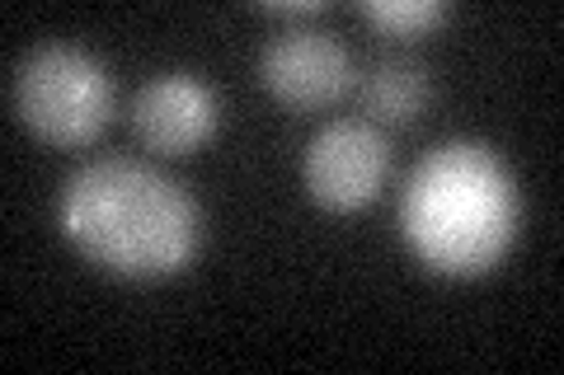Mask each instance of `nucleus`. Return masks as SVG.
<instances>
[{
    "label": "nucleus",
    "instance_id": "1a4fd4ad",
    "mask_svg": "<svg viewBox=\"0 0 564 375\" xmlns=\"http://www.w3.org/2000/svg\"><path fill=\"white\" fill-rule=\"evenodd\" d=\"M259 14L282 20V24H311V20H321L325 14V5L321 0H269V5H259Z\"/></svg>",
    "mask_w": 564,
    "mask_h": 375
},
{
    "label": "nucleus",
    "instance_id": "0eeeda50",
    "mask_svg": "<svg viewBox=\"0 0 564 375\" xmlns=\"http://www.w3.org/2000/svg\"><path fill=\"white\" fill-rule=\"evenodd\" d=\"M362 109L377 122H419V113L433 103V70L423 57H377L358 80Z\"/></svg>",
    "mask_w": 564,
    "mask_h": 375
},
{
    "label": "nucleus",
    "instance_id": "423d86ee",
    "mask_svg": "<svg viewBox=\"0 0 564 375\" xmlns=\"http://www.w3.org/2000/svg\"><path fill=\"white\" fill-rule=\"evenodd\" d=\"M217 89L193 70H161L132 95V132L161 155H188L217 132Z\"/></svg>",
    "mask_w": 564,
    "mask_h": 375
},
{
    "label": "nucleus",
    "instance_id": "6e6552de",
    "mask_svg": "<svg viewBox=\"0 0 564 375\" xmlns=\"http://www.w3.org/2000/svg\"><path fill=\"white\" fill-rule=\"evenodd\" d=\"M358 14L386 38H419L452 14L447 0H362Z\"/></svg>",
    "mask_w": 564,
    "mask_h": 375
},
{
    "label": "nucleus",
    "instance_id": "7ed1b4c3",
    "mask_svg": "<svg viewBox=\"0 0 564 375\" xmlns=\"http://www.w3.org/2000/svg\"><path fill=\"white\" fill-rule=\"evenodd\" d=\"M10 109L47 146H90L113 118V76L80 43H39L10 70Z\"/></svg>",
    "mask_w": 564,
    "mask_h": 375
},
{
    "label": "nucleus",
    "instance_id": "f03ea898",
    "mask_svg": "<svg viewBox=\"0 0 564 375\" xmlns=\"http://www.w3.org/2000/svg\"><path fill=\"white\" fill-rule=\"evenodd\" d=\"M400 235L423 267L443 277H480L518 235L513 169L485 141L452 136L404 178Z\"/></svg>",
    "mask_w": 564,
    "mask_h": 375
},
{
    "label": "nucleus",
    "instance_id": "20e7f679",
    "mask_svg": "<svg viewBox=\"0 0 564 375\" xmlns=\"http://www.w3.org/2000/svg\"><path fill=\"white\" fill-rule=\"evenodd\" d=\"M302 174L321 207L358 211L381 198L386 174H391V146L367 118H334L306 141Z\"/></svg>",
    "mask_w": 564,
    "mask_h": 375
},
{
    "label": "nucleus",
    "instance_id": "f257e3e1",
    "mask_svg": "<svg viewBox=\"0 0 564 375\" xmlns=\"http://www.w3.org/2000/svg\"><path fill=\"white\" fill-rule=\"evenodd\" d=\"M57 230L80 258L113 277H170L203 244L193 192L137 155L85 159L57 192Z\"/></svg>",
    "mask_w": 564,
    "mask_h": 375
},
{
    "label": "nucleus",
    "instance_id": "39448f33",
    "mask_svg": "<svg viewBox=\"0 0 564 375\" xmlns=\"http://www.w3.org/2000/svg\"><path fill=\"white\" fill-rule=\"evenodd\" d=\"M259 76L269 95L288 109H329L352 89V57L334 29L282 24L259 52Z\"/></svg>",
    "mask_w": 564,
    "mask_h": 375
}]
</instances>
